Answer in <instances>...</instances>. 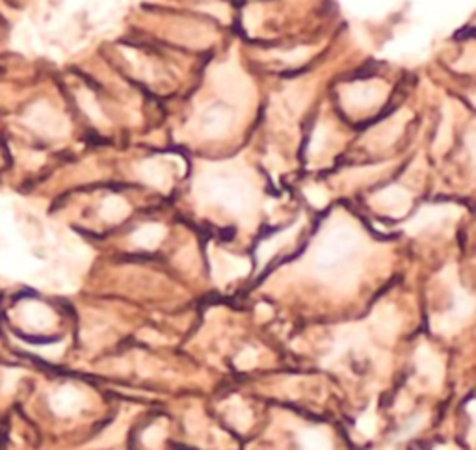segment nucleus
Here are the masks:
<instances>
[{"instance_id": "6e6552de", "label": "nucleus", "mask_w": 476, "mask_h": 450, "mask_svg": "<svg viewBox=\"0 0 476 450\" xmlns=\"http://www.w3.org/2000/svg\"><path fill=\"white\" fill-rule=\"evenodd\" d=\"M213 266H214V277L218 281H229L235 280L238 275H244L245 272L250 270V262L244 261V259H236L233 255H227V253H216L213 257Z\"/></svg>"}, {"instance_id": "7ed1b4c3", "label": "nucleus", "mask_w": 476, "mask_h": 450, "mask_svg": "<svg viewBox=\"0 0 476 450\" xmlns=\"http://www.w3.org/2000/svg\"><path fill=\"white\" fill-rule=\"evenodd\" d=\"M385 97V88L378 82L368 84H350L343 90V101L348 108L367 110L376 106Z\"/></svg>"}, {"instance_id": "9b49d317", "label": "nucleus", "mask_w": 476, "mask_h": 450, "mask_svg": "<svg viewBox=\"0 0 476 450\" xmlns=\"http://www.w3.org/2000/svg\"><path fill=\"white\" fill-rule=\"evenodd\" d=\"M166 229L162 227V225H158V223H151V225H143V227L138 229V231L132 235V242H134L136 246L153 250V247H156L161 244Z\"/></svg>"}, {"instance_id": "f257e3e1", "label": "nucleus", "mask_w": 476, "mask_h": 450, "mask_svg": "<svg viewBox=\"0 0 476 450\" xmlns=\"http://www.w3.org/2000/svg\"><path fill=\"white\" fill-rule=\"evenodd\" d=\"M211 76H213L214 88L223 99L233 105H250L253 99V86L236 63H220Z\"/></svg>"}, {"instance_id": "1a4fd4ad", "label": "nucleus", "mask_w": 476, "mask_h": 450, "mask_svg": "<svg viewBox=\"0 0 476 450\" xmlns=\"http://www.w3.org/2000/svg\"><path fill=\"white\" fill-rule=\"evenodd\" d=\"M407 116L410 114H404V116L396 114L395 118L389 119V121H385L382 127H378L374 133L368 134V142H370V145L373 147L391 145L396 138H398V134L402 133V128H404V121Z\"/></svg>"}, {"instance_id": "f3484780", "label": "nucleus", "mask_w": 476, "mask_h": 450, "mask_svg": "<svg viewBox=\"0 0 476 450\" xmlns=\"http://www.w3.org/2000/svg\"><path fill=\"white\" fill-rule=\"evenodd\" d=\"M75 393L73 391H61L54 398V408L61 413H71L75 409Z\"/></svg>"}, {"instance_id": "dca6fc26", "label": "nucleus", "mask_w": 476, "mask_h": 450, "mask_svg": "<svg viewBox=\"0 0 476 450\" xmlns=\"http://www.w3.org/2000/svg\"><path fill=\"white\" fill-rule=\"evenodd\" d=\"M450 136H452V108L447 106V108H445L443 123H441V127H439L437 140H435V143H434L435 151L441 153L443 149H447L448 143H450Z\"/></svg>"}, {"instance_id": "a211bd4d", "label": "nucleus", "mask_w": 476, "mask_h": 450, "mask_svg": "<svg viewBox=\"0 0 476 450\" xmlns=\"http://www.w3.org/2000/svg\"><path fill=\"white\" fill-rule=\"evenodd\" d=\"M305 195L307 199H309V203H311L313 207H318V209H322V207L328 203V194H325V190L320 188V186H309V188H305Z\"/></svg>"}, {"instance_id": "ddd939ff", "label": "nucleus", "mask_w": 476, "mask_h": 450, "mask_svg": "<svg viewBox=\"0 0 476 450\" xmlns=\"http://www.w3.org/2000/svg\"><path fill=\"white\" fill-rule=\"evenodd\" d=\"M417 367L420 369V372L428 374L430 378H437V382L441 379V374H443V367H441L437 357L428 348H420L419 350V354H417Z\"/></svg>"}, {"instance_id": "0eeeda50", "label": "nucleus", "mask_w": 476, "mask_h": 450, "mask_svg": "<svg viewBox=\"0 0 476 450\" xmlns=\"http://www.w3.org/2000/svg\"><path fill=\"white\" fill-rule=\"evenodd\" d=\"M374 201H376L382 209H385L387 213L393 214V216L404 214L411 205L410 194H407L404 188H400V186H389V188L378 192Z\"/></svg>"}, {"instance_id": "f8f14e48", "label": "nucleus", "mask_w": 476, "mask_h": 450, "mask_svg": "<svg viewBox=\"0 0 476 450\" xmlns=\"http://www.w3.org/2000/svg\"><path fill=\"white\" fill-rule=\"evenodd\" d=\"M101 214H103V218L110 223L121 222L128 214V203L123 198H118V195H110V198L104 199Z\"/></svg>"}, {"instance_id": "4468645a", "label": "nucleus", "mask_w": 476, "mask_h": 450, "mask_svg": "<svg viewBox=\"0 0 476 450\" xmlns=\"http://www.w3.org/2000/svg\"><path fill=\"white\" fill-rule=\"evenodd\" d=\"M298 229H300V227H298V225H294V227L290 229V231L283 232V235H278V237L270 238V240H264L263 244H260L259 252H257V257H259V262H260V265H264V262L268 261L270 257L274 255V253L278 252L279 247L283 246L285 240H287V238L293 237V235L298 231Z\"/></svg>"}, {"instance_id": "412c9836", "label": "nucleus", "mask_w": 476, "mask_h": 450, "mask_svg": "<svg viewBox=\"0 0 476 450\" xmlns=\"http://www.w3.org/2000/svg\"><path fill=\"white\" fill-rule=\"evenodd\" d=\"M324 136H325L324 127L316 128V133H315V136H313V142H311V153H318V149H320L322 143H324Z\"/></svg>"}, {"instance_id": "6ab92c4d", "label": "nucleus", "mask_w": 476, "mask_h": 450, "mask_svg": "<svg viewBox=\"0 0 476 450\" xmlns=\"http://www.w3.org/2000/svg\"><path fill=\"white\" fill-rule=\"evenodd\" d=\"M309 54H311V51H309L307 47H302V48H294L293 53H281V54H274V56H278L279 60H285V62H288V63H296V62H302V60H305Z\"/></svg>"}, {"instance_id": "4be33fe9", "label": "nucleus", "mask_w": 476, "mask_h": 450, "mask_svg": "<svg viewBox=\"0 0 476 450\" xmlns=\"http://www.w3.org/2000/svg\"><path fill=\"white\" fill-rule=\"evenodd\" d=\"M162 431L158 430V428H151V430L147 431L146 434V443L149 446H156L158 445V443H161L162 441V436H161Z\"/></svg>"}, {"instance_id": "39448f33", "label": "nucleus", "mask_w": 476, "mask_h": 450, "mask_svg": "<svg viewBox=\"0 0 476 450\" xmlns=\"http://www.w3.org/2000/svg\"><path fill=\"white\" fill-rule=\"evenodd\" d=\"M460 216V209L452 207V205H437V207H425L420 209V213H417V216L411 220L405 229L410 232H417L420 229L432 227V225H437V223L445 222L448 218H456Z\"/></svg>"}, {"instance_id": "9d476101", "label": "nucleus", "mask_w": 476, "mask_h": 450, "mask_svg": "<svg viewBox=\"0 0 476 450\" xmlns=\"http://www.w3.org/2000/svg\"><path fill=\"white\" fill-rule=\"evenodd\" d=\"M231 127V114L223 108H211L201 119L203 133L207 136H222Z\"/></svg>"}, {"instance_id": "aec40b11", "label": "nucleus", "mask_w": 476, "mask_h": 450, "mask_svg": "<svg viewBox=\"0 0 476 450\" xmlns=\"http://www.w3.org/2000/svg\"><path fill=\"white\" fill-rule=\"evenodd\" d=\"M259 21H260L259 8H248V10H245L244 24H245V29L250 30V32H253V30L259 26Z\"/></svg>"}, {"instance_id": "f03ea898", "label": "nucleus", "mask_w": 476, "mask_h": 450, "mask_svg": "<svg viewBox=\"0 0 476 450\" xmlns=\"http://www.w3.org/2000/svg\"><path fill=\"white\" fill-rule=\"evenodd\" d=\"M24 119L36 133L43 134V136L61 138L66 136L67 131H69L67 119L52 106H49L47 103H38L32 108H29V112L24 114Z\"/></svg>"}, {"instance_id": "423d86ee", "label": "nucleus", "mask_w": 476, "mask_h": 450, "mask_svg": "<svg viewBox=\"0 0 476 450\" xmlns=\"http://www.w3.org/2000/svg\"><path fill=\"white\" fill-rule=\"evenodd\" d=\"M138 173L147 185L155 186L158 190H170L171 170L166 166L162 158H151V160L142 162L138 168Z\"/></svg>"}, {"instance_id": "2eb2a0df", "label": "nucleus", "mask_w": 476, "mask_h": 450, "mask_svg": "<svg viewBox=\"0 0 476 450\" xmlns=\"http://www.w3.org/2000/svg\"><path fill=\"white\" fill-rule=\"evenodd\" d=\"M76 99H79V105H81V108L84 110L86 116H88L91 121H95L97 125L104 123L103 110L99 108L97 101H95V97L90 93V91H86V90L79 91V93H76Z\"/></svg>"}, {"instance_id": "20e7f679", "label": "nucleus", "mask_w": 476, "mask_h": 450, "mask_svg": "<svg viewBox=\"0 0 476 450\" xmlns=\"http://www.w3.org/2000/svg\"><path fill=\"white\" fill-rule=\"evenodd\" d=\"M21 322L30 332H45L54 324V313L36 300H26L19 305Z\"/></svg>"}]
</instances>
